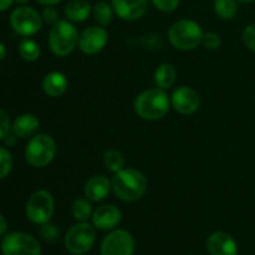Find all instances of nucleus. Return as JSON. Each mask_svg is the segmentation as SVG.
Instances as JSON below:
<instances>
[{"instance_id":"9b49d317","label":"nucleus","mask_w":255,"mask_h":255,"mask_svg":"<svg viewBox=\"0 0 255 255\" xmlns=\"http://www.w3.org/2000/svg\"><path fill=\"white\" fill-rule=\"evenodd\" d=\"M109 42V32L104 26L92 25L80 32L79 49L85 55H96L106 47Z\"/></svg>"},{"instance_id":"1a4fd4ad","label":"nucleus","mask_w":255,"mask_h":255,"mask_svg":"<svg viewBox=\"0 0 255 255\" xmlns=\"http://www.w3.org/2000/svg\"><path fill=\"white\" fill-rule=\"evenodd\" d=\"M2 255H41V246L35 237L24 232L5 234L1 241Z\"/></svg>"},{"instance_id":"20e7f679","label":"nucleus","mask_w":255,"mask_h":255,"mask_svg":"<svg viewBox=\"0 0 255 255\" xmlns=\"http://www.w3.org/2000/svg\"><path fill=\"white\" fill-rule=\"evenodd\" d=\"M79 30L74 22L67 19H60L51 26L47 37V44L55 56L65 57L72 54L79 45Z\"/></svg>"},{"instance_id":"a211bd4d","label":"nucleus","mask_w":255,"mask_h":255,"mask_svg":"<svg viewBox=\"0 0 255 255\" xmlns=\"http://www.w3.org/2000/svg\"><path fill=\"white\" fill-rule=\"evenodd\" d=\"M69 87L67 76L61 71H51L42 80V90L49 97L56 99L62 96Z\"/></svg>"},{"instance_id":"f3484780","label":"nucleus","mask_w":255,"mask_h":255,"mask_svg":"<svg viewBox=\"0 0 255 255\" xmlns=\"http://www.w3.org/2000/svg\"><path fill=\"white\" fill-rule=\"evenodd\" d=\"M39 119L32 114L20 115L11 124V133H14L17 138H31L39 132Z\"/></svg>"},{"instance_id":"9d476101","label":"nucleus","mask_w":255,"mask_h":255,"mask_svg":"<svg viewBox=\"0 0 255 255\" xmlns=\"http://www.w3.org/2000/svg\"><path fill=\"white\" fill-rule=\"evenodd\" d=\"M136 243L134 238L126 229L110 231L102 239L100 253L101 255H133Z\"/></svg>"},{"instance_id":"bb28decb","label":"nucleus","mask_w":255,"mask_h":255,"mask_svg":"<svg viewBox=\"0 0 255 255\" xmlns=\"http://www.w3.org/2000/svg\"><path fill=\"white\" fill-rule=\"evenodd\" d=\"M202 45L208 50H218L222 45V37L218 32L208 31L204 32Z\"/></svg>"},{"instance_id":"58836bf2","label":"nucleus","mask_w":255,"mask_h":255,"mask_svg":"<svg viewBox=\"0 0 255 255\" xmlns=\"http://www.w3.org/2000/svg\"><path fill=\"white\" fill-rule=\"evenodd\" d=\"M237 1H239V2H253V1H255V0H237Z\"/></svg>"},{"instance_id":"7ed1b4c3","label":"nucleus","mask_w":255,"mask_h":255,"mask_svg":"<svg viewBox=\"0 0 255 255\" xmlns=\"http://www.w3.org/2000/svg\"><path fill=\"white\" fill-rule=\"evenodd\" d=\"M168 41L179 51H192L202 45L204 31L201 24L192 19H181L168 30Z\"/></svg>"},{"instance_id":"ddd939ff","label":"nucleus","mask_w":255,"mask_h":255,"mask_svg":"<svg viewBox=\"0 0 255 255\" xmlns=\"http://www.w3.org/2000/svg\"><path fill=\"white\" fill-rule=\"evenodd\" d=\"M122 219V212L115 204H101L94 209L91 223L99 231L110 232L119 227Z\"/></svg>"},{"instance_id":"39448f33","label":"nucleus","mask_w":255,"mask_h":255,"mask_svg":"<svg viewBox=\"0 0 255 255\" xmlns=\"http://www.w3.org/2000/svg\"><path fill=\"white\" fill-rule=\"evenodd\" d=\"M57 146L47 133H36L29 138L25 147V159L34 168H44L55 159Z\"/></svg>"},{"instance_id":"c756f323","label":"nucleus","mask_w":255,"mask_h":255,"mask_svg":"<svg viewBox=\"0 0 255 255\" xmlns=\"http://www.w3.org/2000/svg\"><path fill=\"white\" fill-rule=\"evenodd\" d=\"M243 42L248 50L255 54V22L249 24L243 31Z\"/></svg>"},{"instance_id":"e433bc0d","label":"nucleus","mask_w":255,"mask_h":255,"mask_svg":"<svg viewBox=\"0 0 255 255\" xmlns=\"http://www.w3.org/2000/svg\"><path fill=\"white\" fill-rule=\"evenodd\" d=\"M5 56H6V47H5V45L2 42H0V61L4 60Z\"/></svg>"},{"instance_id":"f8f14e48","label":"nucleus","mask_w":255,"mask_h":255,"mask_svg":"<svg viewBox=\"0 0 255 255\" xmlns=\"http://www.w3.org/2000/svg\"><path fill=\"white\" fill-rule=\"evenodd\" d=\"M171 106L178 114L189 116L196 114L201 107V96L193 87L179 86L172 92Z\"/></svg>"},{"instance_id":"aec40b11","label":"nucleus","mask_w":255,"mask_h":255,"mask_svg":"<svg viewBox=\"0 0 255 255\" xmlns=\"http://www.w3.org/2000/svg\"><path fill=\"white\" fill-rule=\"evenodd\" d=\"M177 79V70L173 64L171 62H163V64L158 65L157 69L154 70L153 80L156 87L162 90L171 89L174 85Z\"/></svg>"},{"instance_id":"4c0bfd02","label":"nucleus","mask_w":255,"mask_h":255,"mask_svg":"<svg viewBox=\"0 0 255 255\" xmlns=\"http://www.w3.org/2000/svg\"><path fill=\"white\" fill-rule=\"evenodd\" d=\"M17 5H26L30 0H14Z\"/></svg>"},{"instance_id":"4468645a","label":"nucleus","mask_w":255,"mask_h":255,"mask_svg":"<svg viewBox=\"0 0 255 255\" xmlns=\"http://www.w3.org/2000/svg\"><path fill=\"white\" fill-rule=\"evenodd\" d=\"M115 15L125 21H134L146 15L148 0H111Z\"/></svg>"},{"instance_id":"c85d7f7f","label":"nucleus","mask_w":255,"mask_h":255,"mask_svg":"<svg viewBox=\"0 0 255 255\" xmlns=\"http://www.w3.org/2000/svg\"><path fill=\"white\" fill-rule=\"evenodd\" d=\"M181 0H151L152 5L162 12H172L179 6Z\"/></svg>"},{"instance_id":"cd10ccee","label":"nucleus","mask_w":255,"mask_h":255,"mask_svg":"<svg viewBox=\"0 0 255 255\" xmlns=\"http://www.w3.org/2000/svg\"><path fill=\"white\" fill-rule=\"evenodd\" d=\"M59 234H60L59 228H57L55 224L50 223V222L40 226V236H41V238L44 239V241L46 242L56 241Z\"/></svg>"},{"instance_id":"72a5a7b5","label":"nucleus","mask_w":255,"mask_h":255,"mask_svg":"<svg viewBox=\"0 0 255 255\" xmlns=\"http://www.w3.org/2000/svg\"><path fill=\"white\" fill-rule=\"evenodd\" d=\"M6 231H7L6 218H5V217L0 213V237L4 236V234L6 233Z\"/></svg>"},{"instance_id":"dca6fc26","label":"nucleus","mask_w":255,"mask_h":255,"mask_svg":"<svg viewBox=\"0 0 255 255\" xmlns=\"http://www.w3.org/2000/svg\"><path fill=\"white\" fill-rule=\"evenodd\" d=\"M112 192L111 179L105 176H94L85 183L84 194L92 203L105 201Z\"/></svg>"},{"instance_id":"2f4dec72","label":"nucleus","mask_w":255,"mask_h":255,"mask_svg":"<svg viewBox=\"0 0 255 255\" xmlns=\"http://www.w3.org/2000/svg\"><path fill=\"white\" fill-rule=\"evenodd\" d=\"M41 16H42V20H44V22L51 25V26L54 24H56V22L60 20L59 11H57L55 6H45L44 10L41 11Z\"/></svg>"},{"instance_id":"4be33fe9","label":"nucleus","mask_w":255,"mask_h":255,"mask_svg":"<svg viewBox=\"0 0 255 255\" xmlns=\"http://www.w3.org/2000/svg\"><path fill=\"white\" fill-rule=\"evenodd\" d=\"M92 202L89 201L86 197H80L74 201L71 206V214L76 222H87L91 219L94 209H92Z\"/></svg>"},{"instance_id":"393cba45","label":"nucleus","mask_w":255,"mask_h":255,"mask_svg":"<svg viewBox=\"0 0 255 255\" xmlns=\"http://www.w3.org/2000/svg\"><path fill=\"white\" fill-rule=\"evenodd\" d=\"M125 157L117 149H107L104 153V164L106 169L111 173H117L125 168Z\"/></svg>"},{"instance_id":"f03ea898","label":"nucleus","mask_w":255,"mask_h":255,"mask_svg":"<svg viewBox=\"0 0 255 255\" xmlns=\"http://www.w3.org/2000/svg\"><path fill=\"white\" fill-rule=\"evenodd\" d=\"M171 107V96H168L166 90L158 87L141 92L133 102L136 115L146 121H158L163 119Z\"/></svg>"},{"instance_id":"2eb2a0df","label":"nucleus","mask_w":255,"mask_h":255,"mask_svg":"<svg viewBox=\"0 0 255 255\" xmlns=\"http://www.w3.org/2000/svg\"><path fill=\"white\" fill-rule=\"evenodd\" d=\"M206 248L209 255H238V244L229 233L213 232L207 238Z\"/></svg>"},{"instance_id":"7c9ffc66","label":"nucleus","mask_w":255,"mask_h":255,"mask_svg":"<svg viewBox=\"0 0 255 255\" xmlns=\"http://www.w3.org/2000/svg\"><path fill=\"white\" fill-rule=\"evenodd\" d=\"M11 132V122L4 110L0 109V141L5 138Z\"/></svg>"},{"instance_id":"6ab92c4d","label":"nucleus","mask_w":255,"mask_h":255,"mask_svg":"<svg viewBox=\"0 0 255 255\" xmlns=\"http://www.w3.org/2000/svg\"><path fill=\"white\" fill-rule=\"evenodd\" d=\"M65 17L71 22H84L92 14V6L87 0H70L64 9Z\"/></svg>"},{"instance_id":"412c9836","label":"nucleus","mask_w":255,"mask_h":255,"mask_svg":"<svg viewBox=\"0 0 255 255\" xmlns=\"http://www.w3.org/2000/svg\"><path fill=\"white\" fill-rule=\"evenodd\" d=\"M17 51H19L20 57H21L24 61L27 62H34L41 55V47L37 44L35 40L30 39V37H24L21 41L19 42V46H17Z\"/></svg>"},{"instance_id":"473e14b6","label":"nucleus","mask_w":255,"mask_h":255,"mask_svg":"<svg viewBox=\"0 0 255 255\" xmlns=\"http://www.w3.org/2000/svg\"><path fill=\"white\" fill-rule=\"evenodd\" d=\"M16 139H17V137L15 136L14 133H11V132H10V133L7 134V136L5 137L2 141H4V143L6 144L7 147H11V146H14L15 143H16Z\"/></svg>"},{"instance_id":"6e6552de","label":"nucleus","mask_w":255,"mask_h":255,"mask_svg":"<svg viewBox=\"0 0 255 255\" xmlns=\"http://www.w3.org/2000/svg\"><path fill=\"white\" fill-rule=\"evenodd\" d=\"M10 26L22 37H30L37 34L42 27L41 14L29 5H19L11 11L9 17Z\"/></svg>"},{"instance_id":"b1692460","label":"nucleus","mask_w":255,"mask_h":255,"mask_svg":"<svg viewBox=\"0 0 255 255\" xmlns=\"http://www.w3.org/2000/svg\"><path fill=\"white\" fill-rule=\"evenodd\" d=\"M214 12L222 20H232L238 14L237 0H214Z\"/></svg>"},{"instance_id":"f704fd0d","label":"nucleus","mask_w":255,"mask_h":255,"mask_svg":"<svg viewBox=\"0 0 255 255\" xmlns=\"http://www.w3.org/2000/svg\"><path fill=\"white\" fill-rule=\"evenodd\" d=\"M14 0H0V12L5 11L9 7H11V5L14 4Z\"/></svg>"},{"instance_id":"a878e982","label":"nucleus","mask_w":255,"mask_h":255,"mask_svg":"<svg viewBox=\"0 0 255 255\" xmlns=\"http://www.w3.org/2000/svg\"><path fill=\"white\" fill-rule=\"evenodd\" d=\"M12 164H14V161H12V156L9 149L0 147V181L9 176L12 169Z\"/></svg>"},{"instance_id":"423d86ee","label":"nucleus","mask_w":255,"mask_h":255,"mask_svg":"<svg viewBox=\"0 0 255 255\" xmlns=\"http://www.w3.org/2000/svg\"><path fill=\"white\" fill-rule=\"evenodd\" d=\"M96 243V228L89 222H76L70 227L64 238L66 251L72 255L89 253Z\"/></svg>"},{"instance_id":"c9c22d12","label":"nucleus","mask_w":255,"mask_h":255,"mask_svg":"<svg viewBox=\"0 0 255 255\" xmlns=\"http://www.w3.org/2000/svg\"><path fill=\"white\" fill-rule=\"evenodd\" d=\"M36 1L41 5H45V6H56L62 0H36Z\"/></svg>"},{"instance_id":"f257e3e1","label":"nucleus","mask_w":255,"mask_h":255,"mask_svg":"<svg viewBox=\"0 0 255 255\" xmlns=\"http://www.w3.org/2000/svg\"><path fill=\"white\" fill-rule=\"evenodd\" d=\"M112 192L122 202H136L143 197L147 189V178L136 168H124L111 178Z\"/></svg>"},{"instance_id":"5701e85b","label":"nucleus","mask_w":255,"mask_h":255,"mask_svg":"<svg viewBox=\"0 0 255 255\" xmlns=\"http://www.w3.org/2000/svg\"><path fill=\"white\" fill-rule=\"evenodd\" d=\"M92 16H94V19L96 20L100 26H109L115 16L114 7L106 1H97L92 6Z\"/></svg>"},{"instance_id":"0eeeda50","label":"nucleus","mask_w":255,"mask_h":255,"mask_svg":"<svg viewBox=\"0 0 255 255\" xmlns=\"http://www.w3.org/2000/svg\"><path fill=\"white\" fill-rule=\"evenodd\" d=\"M55 213V199L49 191L39 189L29 197L25 214L31 223L41 226L51 221Z\"/></svg>"}]
</instances>
